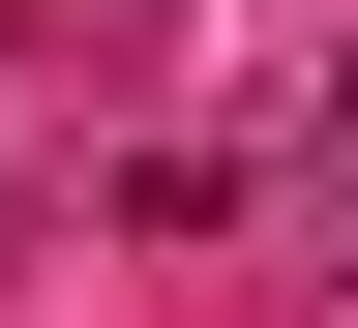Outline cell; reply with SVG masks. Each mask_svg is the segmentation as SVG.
<instances>
[{
  "label": "cell",
  "instance_id": "obj_1",
  "mask_svg": "<svg viewBox=\"0 0 358 328\" xmlns=\"http://www.w3.org/2000/svg\"><path fill=\"white\" fill-rule=\"evenodd\" d=\"M329 299H358V150H329Z\"/></svg>",
  "mask_w": 358,
  "mask_h": 328
},
{
  "label": "cell",
  "instance_id": "obj_2",
  "mask_svg": "<svg viewBox=\"0 0 358 328\" xmlns=\"http://www.w3.org/2000/svg\"><path fill=\"white\" fill-rule=\"evenodd\" d=\"M329 150H358V60H329Z\"/></svg>",
  "mask_w": 358,
  "mask_h": 328
}]
</instances>
